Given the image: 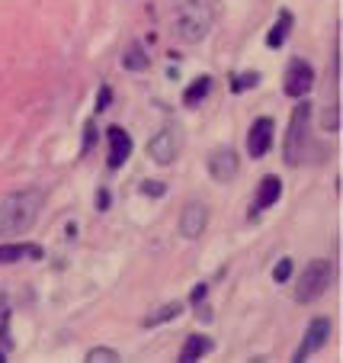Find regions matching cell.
Returning a JSON list of instances; mask_svg holds the SVG:
<instances>
[{
  "mask_svg": "<svg viewBox=\"0 0 343 363\" xmlns=\"http://www.w3.org/2000/svg\"><path fill=\"white\" fill-rule=\"evenodd\" d=\"M180 312H183L180 302H167V306H158L154 312H148V315L141 318V325H145V328H158V325H164V322H174Z\"/></svg>",
  "mask_w": 343,
  "mask_h": 363,
  "instance_id": "cell-16",
  "label": "cell"
},
{
  "mask_svg": "<svg viewBox=\"0 0 343 363\" xmlns=\"http://www.w3.org/2000/svg\"><path fill=\"white\" fill-rule=\"evenodd\" d=\"M273 129H276V126H273L269 116H260L251 126V132H247V155H251V158L269 155V148H273Z\"/></svg>",
  "mask_w": 343,
  "mask_h": 363,
  "instance_id": "cell-9",
  "label": "cell"
},
{
  "mask_svg": "<svg viewBox=\"0 0 343 363\" xmlns=\"http://www.w3.org/2000/svg\"><path fill=\"white\" fill-rule=\"evenodd\" d=\"M212 90V77H199L193 87H186V93H183V103L186 106H196V103H202V97Z\"/></svg>",
  "mask_w": 343,
  "mask_h": 363,
  "instance_id": "cell-17",
  "label": "cell"
},
{
  "mask_svg": "<svg viewBox=\"0 0 343 363\" xmlns=\"http://www.w3.org/2000/svg\"><path fill=\"white\" fill-rule=\"evenodd\" d=\"M122 65L129 68V71H145V68H148V55H145L141 48H129L125 58H122Z\"/></svg>",
  "mask_w": 343,
  "mask_h": 363,
  "instance_id": "cell-18",
  "label": "cell"
},
{
  "mask_svg": "<svg viewBox=\"0 0 343 363\" xmlns=\"http://www.w3.org/2000/svg\"><path fill=\"white\" fill-rule=\"evenodd\" d=\"M180 129L176 126H167V129H160L154 139H151V145H148V155L158 164H170V161L180 155Z\"/></svg>",
  "mask_w": 343,
  "mask_h": 363,
  "instance_id": "cell-6",
  "label": "cell"
},
{
  "mask_svg": "<svg viewBox=\"0 0 343 363\" xmlns=\"http://www.w3.org/2000/svg\"><path fill=\"white\" fill-rule=\"evenodd\" d=\"M3 357H7V347H0V363H3Z\"/></svg>",
  "mask_w": 343,
  "mask_h": 363,
  "instance_id": "cell-28",
  "label": "cell"
},
{
  "mask_svg": "<svg viewBox=\"0 0 343 363\" xmlns=\"http://www.w3.org/2000/svg\"><path fill=\"white\" fill-rule=\"evenodd\" d=\"M205 225H209V206L193 199V203L183 206V213H180V235L183 238H199L205 232Z\"/></svg>",
  "mask_w": 343,
  "mask_h": 363,
  "instance_id": "cell-8",
  "label": "cell"
},
{
  "mask_svg": "<svg viewBox=\"0 0 343 363\" xmlns=\"http://www.w3.org/2000/svg\"><path fill=\"white\" fill-rule=\"evenodd\" d=\"M327 335H331V322L327 318H311V325L305 328V337H302V344L295 351V360H308L315 351H321Z\"/></svg>",
  "mask_w": 343,
  "mask_h": 363,
  "instance_id": "cell-10",
  "label": "cell"
},
{
  "mask_svg": "<svg viewBox=\"0 0 343 363\" xmlns=\"http://www.w3.org/2000/svg\"><path fill=\"white\" fill-rule=\"evenodd\" d=\"M282 196V180L276 177V174H267V177L260 180V190L257 196H253V209H251V219H257L263 209H269V206H276V199Z\"/></svg>",
  "mask_w": 343,
  "mask_h": 363,
  "instance_id": "cell-11",
  "label": "cell"
},
{
  "mask_svg": "<svg viewBox=\"0 0 343 363\" xmlns=\"http://www.w3.org/2000/svg\"><path fill=\"white\" fill-rule=\"evenodd\" d=\"M167 17H170V29H174L176 39H183V42H202L212 32L218 7H215V0H170Z\"/></svg>",
  "mask_w": 343,
  "mask_h": 363,
  "instance_id": "cell-1",
  "label": "cell"
},
{
  "mask_svg": "<svg viewBox=\"0 0 343 363\" xmlns=\"http://www.w3.org/2000/svg\"><path fill=\"white\" fill-rule=\"evenodd\" d=\"M93 141H96V129H93V122H87V132H84V145H90V148H93Z\"/></svg>",
  "mask_w": 343,
  "mask_h": 363,
  "instance_id": "cell-25",
  "label": "cell"
},
{
  "mask_svg": "<svg viewBox=\"0 0 343 363\" xmlns=\"http://www.w3.org/2000/svg\"><path fill=\"white\" fill-rule=\"evenodd\" d=\"M110 100H112L110 87H100V97H96V110H106V106H110Z\"/></svg>",
  "mask_w": 343,
  "mask_h": 363,
  "instance_id": "cell-24",
  "label": "cell"
},
{
  "mask_svg": "<svg viewBox=\"0 0 343 363\" xmlns=\"http://www.w3.org/2000/svg\"><path fill=\"white\" fill-rule=\"evenodd\" d=\"M327 283H331V264L327 261H311L302 271V277H298L295 283V302H302V306H308V302H315V299L324 296Z\"/></svg>",
  "mask_w": 343,
  "mask_h": 363,
  "instance_id": "cell-4",
  "label": "cell"
},
{
  "mask_svg": "<svg viewBox=\"0 0 343 363\" xmlns=\"http://www.w3.org/2000/svg\"><path fill=\"white\" fill-rule=\"evenodd\" d=\"M292 23H295V17H292L289 10H279L276 26L269 29V36H267V46H269V48H282V46H286L289 32H292Z\"/></svg>",
  "mask_w": 343,
  "mask_h": 363,
  "instance_id": "cell-14",
  "label": "cell"
},
{
  "mask_svg": "<svg viewBox=\"0 0 343 363\" xmlns=\"http://www.w3.org/2000/svg\"><path fill=\"white\" fill-rule=\"evenodd\" d=\"M42 209V193L39 190H17L0 199V235L29 232Z\"/></svg>",
  "mask_w": 343,
  "mask_h": 363,
  "instance_id": "cell-2",
  "label": "cell"
},
{
  "mask_svg": "<svg viewBox=\"0 0 343 363\" xmlns=\"http://www.w3.org/2000/svg\"><path fill=\"white\" fill-rule=\"evenodd\" d=\"M292 267H295V264H292V257H282V261L273 267V279H276V283H289V277H292Z\"/></svg>",
  "mask_w": 343,
  "mask_h": 363,
  "instance_id": "cell-21",
  "label": "cell"
},
{
  "mask_svg": "<svg viewBox=\"0 0 343 363\" xmlns=\"http://www.w3.org/2000/svg\"><path fill=\"white\" fill-rule=\"evenodd\" d=\"M311 103H298L292 116H289V132H286V164H305L308 151H311Z\"/></svg>",
  "mask_w": 343,
  "mask_h": 363,
  "instance_id": "cell-3",
  "label": "cell"
},
{
  "mask_svg": "<svg viewBox=\"0 0 343 363\" xmlns=\"http://www.w3.org/2000/svg\"><path fill=\"white\" fill-rule=\"evenodd\" d=\"M110 168H122L132 155V135L119 126H110Z\"/></svg>",
  "mask_w": 343,
  "mask_h": 363,
  "instance_id": "cell-12",
  "label": "cell"
},
{
  "mask_svg": "<svg viewBox=\"0 0 343 363\" xmlns=\"http://www.w3.org/2000/svg\"><path fill=\"white\" fill-rule=\"evenodd\" d=\"M87 360L90 363H116L119 360V351H112V347H90V351H87Z\"/></svg>",
  "mask_w": 343,
  "mask_h": 363,
  "instance_id": "cell-20",
  "label": "cell"
},
{
  "mask_svg": "<svg viewBox=\"0 0 343 363\" xmlns=\"http://www.w3.org/2000/svg\"><path fill=\"white\" fill-rule=\"evenodd\" d=\"M311 87H315V68L308 65V61H302V58H295V61L286 68L282 90H286V97H292V100H302V97H308Z\"/></svg>",
  "mask_w": 343,
  "mask_h": 363,
  "instance_id": "cell-5",
  "label": "cell"
},
{
  "mask_svg": "<svg viewBox=\"0 0 343 363\" xmlns=\"http://www.w3.org/2000/svg\"><path fill=\"white\" fill-rule=\"evenodd\" d=\"M209 351H212V341H209V337L189 335L183 341V347H180V363H193V360H199V357H205Z\"/></svg>",
  "mask_w": 343,
  "mask_h": 363,
  "instance_id": "cell-15",
  "label": "cell"
},
{
  "mask_svg": "<svg viewBox=\"0 0 343 363\" xmlns=\"http://www.w3.org/2000/svg\"><path fill=\"white\" fill-rule=\"evenodd\" d=\"M257 84H260L257 75H244V81H234L231 90H247V87H257Z\"/></svg>",
  "mask_w": 343,
  "mask_h": 363,
  "instance_id": "cell-23",
  "label": "cell"
},
{
  "mask_svg": "<svg viewBox=\"0 0 343 363\" xmlns=\"http://www.w3.org/2000/svg\"><path fill=\"white\" fill-rule=\"evenodd\" d=\"M202 296H205V283H199V286L193 289V296H189V299H193V302H199Z\"/></svg>",
  "mask_w": 343,
  "mask_h": 363,
  "instance_id": "cell-26",
  "label": "cell"
},
{
  "mask_svg": "<svg viewBox=\"0 0 343 363\" xmlns=\"http://www.w3.org/2000/svg\"><path fill=\"white\" fill-rule=\"evenodd\" d=\"M321 129H327V132L340 129V103H331V106L321 112Z\"/></svg>",
  "mask_w": 343,
  "mask_h": 363,
  "instance_id": "cell-19",
  "label": "cell"
},
{
  "mask_svg": "<svg viewBox=\"0 0 343 363\" xmlns=\"http://www.w3.org/2000/svg\"><path fill=\"white\" fill-rule=\"evenodd\" d=\"M96 203H100V209H106V206H110V193H100L96 196Z\"/></svg>",
  "mask_w": 343,
  "mask_h": 363,
  "instance_id": "cell-27",
  "label": "cell"
},
{
  "mask_svg": "<svg viewBox=\"0 0 343 363\" xmlns=\"http://www.w3.org/2000/svg\"><path fill=\"white\" fill-rule=\"evenodd\" d=\"M164 190H167V186L160 184V180H145V184H141V193H148V196H160Z\"/></svg>",
  "mask_w": 343,
  "mask_h": 363,
  "instance_id": "cell-22",
  "label": "cell"
},
{
  "mask_svg": "<svg viewBox=\"0 0 343 363\" xmlns=\"http://www.w3.org/2000/svg\"><path fill=\"white\" fill-rule=\"evenodd\" d=\"M238 168H241V158H238L234 148H218V151H212V158H209V174H212V180H218V184H231V180L238 177Z\"/></svg>",
  "mask_w": 343,
  "mask_h": 363,
  "instance_id": "cell-7",
  "label": "cell"
},
{
  "mask_svg": "<svg viewBox=\"0 0 343 363\" xmlns=\"http://www.w3.org/2000/svg\"><path fill=\"white\" fill-rule=\"evenodd\" d=\"M39 261L42 257V248L39 244H0V264H13V261Z\"/></svg>",
  "mask_w": 343,
  "mask_h": 363,
  "instance_id": "cell-13",
  "label": "cell"
}]
</instances>
